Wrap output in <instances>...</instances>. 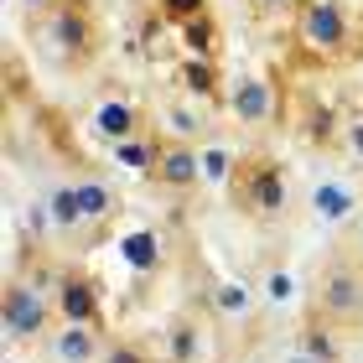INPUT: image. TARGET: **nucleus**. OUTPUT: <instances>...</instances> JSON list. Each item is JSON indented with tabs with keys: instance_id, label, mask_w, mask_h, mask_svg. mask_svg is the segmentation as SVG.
<instances>
[{
	"instance_id": "obj_1",
	"label": "nucleus",
	"mask_w": 363,
	"mask_h": 363,
	"mask_svg": "<svg viewBox=\"0 0 363 363\" xmlns=\"http://www.w3.org/2000/svg\"><path fill=\"white\" fill-rule=\"evenodd\" d=\"M296 37H301L306 52L317 57H337L348 47V11L337 0H306L301 16H296Z\"/></svg>"
},
{
	"instance_id": "obj_2",
	"label": "nucleus",
	"mask_w": 363,
	"mask_h": 363,
	"mask_svg": "<svg viewBox=\"0 0 363 363\" xmlns=\"http://www.w3.org/2000/svg\"><path fill=\"white\" fill-rule=\"evenodd\" d=\"M57 301H47L37 286H26V280H11L6 286V306H0V317H6V333L21 337V342H37L47 333V322H52Z\"/></svg>"
},
{
	"instance_id": "obj_3",
	"label": "nucleus",
	"mask_w": 363,
	"mask_h": 363,
	"mask_svg": "<svg viewBox=\"0 0 363 363\" xmlns=\"http://www.w3.org/2000/svg\"><path fill=\"white\" fill-rule=\"evenodd\" d=\"M317 306L327 322H363V265H333L317 286Z\"/></svg>"
},
{
	"instance_id": "obj_4",
	"label": "nucleus",
	"mask_w": 363,
	"mask_h": 363,
	"mask_svg": "<svg viewBox=\"0 0 363 363\" xmlns=\"http://www.w3.org/2000/svg\"><path fill=\"white\" fill-rule=\"evenodd\" d=\"M151 177L161 182V187H172V192H192L197 177H203V161H197L192 145L172 140V145H156V167H151Z\"/></svg>"
},
{
	"instance_id": "obj_5",
	"label": "nucleus",
	"mask_w": 363,
	"mask_h": 363,
	"mask_svg": "<svg viewBox=\"0 0 363 363\" xmlns=\"http://www.w3.org/2000/svg\"><path fill=\"white\" fill-rule=\"evenodd\" d=\"M57 317L62 322H84V327L99 322V291H94V280H78V275L62 280V286H57Z\"/></svg>"
},
{
	"instance_id": "obj_6",
	"label": "nucleus",
	"mask_w": 363,
	"mask_h": 363,
	"mask_svg": "<svg viewBox=\"0 0 363 363\" xmlns=\"http://www.w3.org/2000/svg\"><path fill=\"white\" fill-rule=\"evenodd\" d=\"M47 31L57 37V52H62V57H84V52H89V16H84V11L57 6L52 16H47Z\"/></svg>"
},
{
	"instance_id": "obj_7",
	"label": "nucleus",
	"mask_w": 363,
	"mask_h": 363,
	"mask_svg": "<svg viewBox=\"0 0 363 363\" xmlns=\"http://www.w3.org/2000/svg\"><path fill=\"white\" fill-rule=\"evenodd\" d=\"M270 109H275V99H270L265 78H239V84H234V114H239L244 125L270 120Z\"/></svg>"
},
{
	"instance_id": "obj_8",
	"label": "nucleus",
	"mask_w": 363,
	"mask_h": 363,
	"mask_svg": "<svg viewBox=\"0 0 363 363\" xmlns=\"http://www.w3.org/2000/svg\"><path fill=\"white\" fill-rule=\"evenodd\" d=\"M57 363H94L99 358V337H94V327H84V322H68L57 333Z\"/></svg>"
},
{
	"instance_id": "obj_9",
	"label": "nucleus",
	"mask_w": 363,
	"mask_h": 363,
	"mask_svg": "<svg viewBox=\"0 0 363 363\" xmlns=\"http://www.w3.org/2000/svg\"><path fill=\"white\" fill-rule=\"evenodd\" d=\"M250 203H255L259 213H275L280 203H286V182H280L275 167H255V172H250Z\"/></svg>"
},
{
	"instance_id": "obj_10",
	"label": "nucleus",
	"mask_w": 363,
	"mask_h": 363,
	"mask_svg": "<svg viewBox=\"0 0 363 363\" xmlns=\"http://www.w3.org/2000/svg\"><path fill=\"white\" fill-rule=\"evenodd\" d=\"M78 213H84V223H104L114 213V192L104 187V182H78Z\"/></svg>"
},
{
	"instance_id": "obj_11",
	"label": "nucleus",
	"mask_w": 363,
	"mask_h": 363,
	"mask_svg": "<svg viewBox=\"0 0 363 363\" xmlns=\"http://www.w3.org/2000/svg\"><path fill=\"white\" fill-rule=\"evenodd\" d=\"M99 125H104V135L120 145V140H130V130H135V109L130 104H104L99 109Z\"/></svg>"
},
{
	"instance_id": "obj_12",
	"label": "nucleus",
	"mask_w": 363,
	"mask_h": 363,
	"mask_svg": "<svg viewBox=\"0 0 363 363\" xmlns=\"http://www.w3.org/2000/svg\"><path fill=\"white\" fill-rule=\"evenodd\" d=\"M52 218H57V228H78V223H84V213H78V192H73V187H57V192H52Z\"/></svg>"
},
{
	"instance_id": "obj_13",
	"label": "nucleus",
	"mask_w": 363,
	"mask_h": 363,
	"mask_svg": "<svg viewBox=\"0 0 363 363\" xmlns=\"http://www.w3.org/2000/svg\"><path fill=\"white\" fill-rule=\"evenodd\" d=\"M114 151H120V161H130V167H156V151H145L135 140H120Z\"/></svg>"
},
{
	"instance_id": "obj_14",
	"label": "nucleus",
	"mask_w": 363,
	"mask_h": 363,
	"mask_svg": "<svg viewBox=\"0 0 363 363\" xmlns=\"http://www.w3.org/2000/svg\"><path fill=\"white\" fill-rule=\"evenodd\" d=\"M161 6H167V16H177V21H197L208 0H161Z\"/></svg>"
},
{
	"instance_id": "obj_15",
	"label": "nucleus",
	"mask_w": 363,
	"mask_h": 363,
	"mask_svg": "<svg viewBox=\"0 0 363 363\" xmlns=\"http://www.w3.org/2000/svg\"><path fill=\"white\" fill-rule=\"evenodd\" d=\"M187 84L208 94V89H213V68H197V62H187Z\"/></svg>"
},
{
	"instance_id": "obj_16",
	"label": "nucleus",
	"mask_w": 363,
	"mask_h": 363,
	"mask_svg": "<svg viewBox=\"0 0 363 363\" xmlns=\"http://www.w3.org/2000/svg\"><path fill=\"white\" fill-rule=\"evenodd\" d=\"M104 363H140V353H135V348H109Z\"/></svg>"
},
{
	"instance_id": "obj_17",
	"label": "nucleus",
	"mask_w": 363,
	"mask_h": 363,
	"mask_svg": "<svg viewBox=\"0 0 363 363\" xmlns=\"http://www.w3.org/2000/svg\"><path fill=\"white\" fill-rule=\"evenodd\" d=\"M172 358H192V333H177V348H172Z\"/></svg>"
},
{
	"instance_id": "obj_18",
	"label": "nucleus",
	"mask_w": 363,
	"mask_h": 363,
	"mask_svg": "<svg viewBox=\"0 0 363 363\" xmlns=\"http://www.w3.org/2000/svg\"><path fill=\"white\" fill-rule=\"evenodd\" d=\"M348 145H353V156H358V161H363V120H358V125H353V130H348Z\"/></svg>"
},
{
	"instance_id": "obj_19",
	"label": "nucleus",
	"mask_w": 363,
	"mask_h": 363,
	"mask_svg": "<svg viewBox=\"0 0 363 363\" xmlns=\"http://www.w3.org/2000/svg\"><path fill=\"white\" fill-rule=\"evenodd\" d=\"M259 6H270V11H280V6H291V0H259Z\"/></svg>"
},
{
	"instance_id": "obj_20",
	"label": "nucleus",
	"mask_w": 363,
	"mask_h": 363,
	"mask_svg": "<svg viewBox=\"0 0 363 363\" xmlns=\"http://www.w3.org/2000/svg\"><path fill=\"white\" fill-rule=\"evenodd\" d=\"M358 265H363V223H358Z\"/></svg>"
}]
</instances>
